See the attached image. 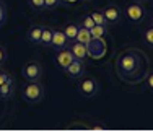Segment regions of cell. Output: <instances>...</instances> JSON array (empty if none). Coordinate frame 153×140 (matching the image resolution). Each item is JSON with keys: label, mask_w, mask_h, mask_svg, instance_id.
<instances>
[{"label": "cell", "mask_w": 153, "mask_h": 140, "mask_svg": "<svg viewBox=\"0 0 153 140\" xmlns=\"http://www.w3.org/2000/svg\"><path fill=\"white\" fill-rule=\"evenodd\" d=\"M148 59L138 49H126L116 57V73L127 83H138L147 77Z\"/></svg>", "instance_id": "1"}, {"label": "cell", "mask_w": 153, "mask_h": 140, "mask_svg": "<svg viewBox=\"0 0 153 140\" xmlns=\"http://www.w3.org/2000/svg\"><path fill=\"white\" fill-rule=\"evenodd\" d=\"M21 96L30 104H38L44 98V86L41 82H26V85L21 88Z\"/></svg>", "instance_id": "2"}, {"label": "cell", "mask_w": 153, "mask_h": 140, "mask_svg": "<svg viewBox=\"0 0 153 140\" xmlns=\"http://www.w3.org/2000/svg\"><path fill=\"white\" fill-rule=\"evenodd\" d=\"M124 15H126V18L130 21V23H135V25L147 20V10H145L143 3L135 2V0H132V2H129L126 5Z\"/></svg>", "instance_id": "3"}, {"label": "cell", "mask_w": 153, "mask_h": 140, "mask_svg": "<svg viewBox=\"0 0 153 140\" xmlns=\"http://www.w3.org/2000/svg\"><path fill=\"white\" fill-rule=\"evenodd\" d=\"M98 86H100V85H98V82L93 78V77H85V78L80 77L78 85H76V90H78V93L82 95V96L91 98L98 93Z\"/></svg>", "instance_id": "4"}, {"label": "cell", "mask_w": 153, "mask_h": 140, "mask_svg": "<svg viewBox=\"0 0 153 140\" xmlns=\"http://www.w3.org/2000/svg\"><path fill=\"white\" fill-rule=\"evenodd\" d=\"M21 73H23V77H25L26 82H41V78H42V67H41L39 62L31 60V62H26V64L23 65Z\"/></svg>", "instance_id": "5"}, {"label": "cell", "mask_w": 153, "mask_h": 140, "mask_svg": "<svg viewBox=\"0 0 153 140\" xmlns=\"http://www.w3.org/2000/svg\"><path fill=\"white\" fill-rule=\"evenodd\" d=\"M86 51H88V57L91 59H101L104 57L108 51V44L106 39H98V38H91V41L86 44Z\"/></svg>", "instance_id": "6"}, {"label": "cell", "mask_w": 153, "mask_h": 140, "mask_svg": "<svg viewBox=\"0 0 153 140\" xmlns=\"http://www.w3.org/2000/svg\"><path fill=\"white\" fill-rule=\"evenodd\" d=\"M104 13V18H106L108 25H116L121 21L122 18V10L119 8L117 5H114V3H109V5H106L104 8H101Z\"/></svg>", "instance_id": "7"}, {"label": "cell", "mask_w": 153, "mask_h": 140, "mask_svg": "<svg viewBox=\"0 0 153 140\" xmlns=\"http://www.w3.org/2000/svg\"><path fill=\"white\" fill-rule=\"evenodd\" d=\"M74 60V54L70 52V49H68V46L67 47H62V49L57 51V54H56V64H57V67H59L60 70H65L70 65V62Z\"/></svg>", "instance_id": "8"}, {"label": "cell", "mask_w": 153, "mask_h": 140, "mask_svg": "<svg viewBox=\"0 0 153 140\" xmlns=\"http://www.w3.org/2000/svg\"><path fill=\"white\" fill-rule=\"evenodd\" d=\"M64 72L67 73L70 78L78 80L80 77H83V73H85V62H83V60H78V59H74V60L70 62V65H68V67L65 69Z\"/></svg>", "instance_id": "9"}, {"label": "cell", "mask_w": 153, "mask_h": 140, "mask_svg": "<svg viewBox=\"0 0 153 140\" xmlns=\"http://www.w3.org/2000/svg\"><path fill=\"white\" fill-rule=\"evenodd\" d=\"M70 52L74 54V59H78V60L85 62L88 59V51H86V44L78 42V41H72L70 46H68Z\"/></svg>", "instance_id": "10"}, {"label": "cell", "mask_w": 153, "mask_h": 140, "mask_svg": "<svg viewBox=\"0 0 153 140\" xmlns=\"http://www.w3.org/2000/svg\"><path fill=\"white\" fill-rule=\"evenodd\" d=\"M70 41L67 39V36L64 34V31L62 29H54L52 33V41H51V46L49 47H54V49H62V47H67Z\"/></svg>", "instance_id": "11"}, {"label": "cell", "mask_w": 153, "mask_h": 140, "mask_svg": "<svg viewBox=\"0 0 153 140\" xmlns=\"http://www.w3.org/2000/svg\"><path fill=\"white\" fill-rule=\"evenodd\" d=\"M15 93V82H13V78L7 80V82H3L0 85V98H10L12 95Z\"/></svg>", "instance_id": "12"}, {"label": "cell", "mask_w": 153, "mask_h": 140, "mask_svg": "<svg viewBox=\"0 0 153 140\" xmlns=\"http://www.w3.org/2000/svg\"><path fill=\"white\" fill-rule=\"evenodd\" d=\"M108 33H109L108 25H94V26L90 29L91 38H98V39H106Z\"/></svg>", "instance_id": "13"}, {"label": "cell", "mask_w": 153, "mask_h": 140, "mask_svg": "<svg viewBox=\"0 0 153 140\" xmlns=\"http://www.w3.org/2000/svg\"><path fill=\"white\" fill-rule=\"evenodd\" d=\"M41 33H42V26H33L28 29L26 38L31 44H39L41 42Z\"/></svg>", "instance_id": "14"}, {"label": "cell", "mask_w": 153, "mask_h": 140, "mask_svg": "<svg viewBox=\"0 0 153 140\" xmlns=\"http://www.w3.org/2000/svg\"><path fill=\"white\" fill-rule=\"evenodd\" d=\"M78 29H80V26H78L76 23H67L64 28H62V31H64V34L67 36V39H68V41L72 42V41H75Z\"/></svg>", "instance_id": "15"}, {"label": "cell", "mask_w": 153, "mask_h": 140, "mask_svg": "<svg viewBox=\"0 0 153 140\" xmlns=\"http://www.w3.org/2000/svg\"><path fill=\"white\" fill-rule=\"evenodd\" d=\"M52 33L54 29L51 26H42V33H41V42L44 47H49L51 46V41H52Z\"/></svg>", "instance_id": "16"}, {"label": "cell", "mask_w": 153, "mask_h": 140, "mask_svg": "<svg viewBox=\"0 0 153 140\" xmlns=\"http://www.w3.org/2000/svg\"><path fill=\"white\" fill-rule=\"evenodd\" d=\"M75 41H78V42H83V44H88L90 41H91V34H90V29H86V28L80 26L78 33H76V38H75Z\"/></svg>", "instance_id": "17"}, {"label": "cell", "mask_w": 153, "mask_h": 140, "mask_svg": "<svg viewBox=\"0 0 153 140\" xmlns=\"http://www.w3.org/2000/svg\"><path fill=\"white\" fill-rule=\"evenodd\" d=\"M91 18H93L94 25H108L106 18H104V13H103V10H101V8L91 12Z\"/></svg>", "instance_id": "18"}, {"label": "cell", "mask_w": 153, "mask_h": 140, "mask_svg": "<svg viewBox=\"0 0 153 140\" xmlns=\"http://www.w3.org/2000/svg\"><path fill=\"white\" fill-rule=\"evenodd\" d=\"M143 41H145V44H148L150 47H153V25H150V26L145 28V31H143Z\"/></svg>", "instance_id": "19"}, {"label": "cell", "mask_w": 153, "mask_h": 140, "mask_svg": "<svg viewBox=\"0 0 153 140\" xmlns=\"http://www.w3.org/2000/svg\"><path fill=\"white\" fill-rule=\"evenodd\" d=\"M28 5H30L34 12H42V10H46L44 0H28Z\"/></svg>", "instance_id": "20"}, {"label": "cell", "mask_w": 153, "mask_h": 140, "mask_svg": "<svg viewBox=\"0 0 153 140\" xmlns=\"http://www.w3.org/2000/svg\"><path fill=\"white\" fill-rule=\"evenodd\" d=\"M68 130H90V126L85 122H74L67 127Z\"/></svg>", "instance_id": "21"}, {"label": "cell", "mask_w": 153, "mask_h": 140, "mask_svg": "<svg viewBox=\"0 0 153 140\" xmlns=\"http://www.w3.org/2000/svg\"><path fill=\"white\" fill-rule=\"evenodd\" d=\"M82 26H83V28H86V29H91V28L94 26V21H93L91 15H86V16H83Z\"/></svg>", "instance_id": "22"}, {"label": "cell", "mask_w": 153, "mask_h": 140, "mask_svg": "<svg viewBox=\"0 0 153 140\" xmlns=\"http://www.w3.org/2000/svg\"><path fill=\"white\" fill-rule=\"evenodd\" d=\"M60 0H44V7H46V10H54L56 7H59L60 5Z\"/></svg>", "instance_id": "23"}, {"label": "cell", "mask_w": 153, "mask_h": 140, "mask_svg": "<svg viewBox=\"0 0 153 140\" xmlns=\"http://www.w3.org/2000/svg\"><path fill=\"white\" fill-rule=\"evenodd\" d=\"M5 60H7V51L3 46H0V67L5 64Z\"/></svg>", "instance_id": "24"}, {"label": "cell", "mask_w": 153, "mask_h": 140, "mask_svg": "<svg viewBox=\"0 0 153 140\" xmlns=\"http://www.w3.org/2000/svg\"><path fill=\"white\" fill-rule=\"evenodd\" d=\"M147 86H148V90L153 93V72L147 73Z\"/></svg>", "instance_id": "25"}, {"label": "cell", "mask_w": 153, "mask_h": 140, "mask_svg": "<svg viewBox=\"0 0 153 140\" xmlns=\"http://www.w3.org/2000/svg\"><path fill=\"white\" fill-rule=\"evenodd\" d=\"M3 21H5V8H3V5L0 3V26H2Z\"/></svg>", "instance_id": "26"}, {"label": "cell", "mask_w": 153, "mask_h": 140, "mask_svg": "<svg viewBox=\"0 0 153 140\" xmlns=\"http://www.w3.org/2000/svg\"><path fill=\"white\" fill-rule=\"evenodd\" d=\"M62 3H75V2H78V0H60Z\"/></svg>", "instance_id": "27"}, {"label": "cell", "mask_w": 153, "mask_h": 140, "mask_svg": "<svg viewBox=\"0 0 153 140\" xmlns=\"http://www.w3.org/2000/svg\"><path fill=\"white\" fill-rule=\"evenodd\" d=\"M135 2H140V3H145V2H148V0H135Z\"/></svg>", "instance_id": "28"}, {"label": "cell", "mask_w": 153, "mask_h": 140, "mask_svg": "<svg viewBox=\"0 0 153 140\" xmlns=\"http://www.w3.org/2000/svg\"><path fill=\"white\" fill-rule=\"evenodd\" d=\"M150 23L153 25V15H152V16H150Z\"/></svg>", "instance_id": "29"}, {"label": "cell", "mask_w": 153, "mask_h": 140, "mask_svg": "<svg viewBox=\"0 0 153 140\" xmlns=\"http://www.w3.org/2000/svg\"><path fill=\"white\" fill-rule=\"evenodd\" d=\"M85 2H91V0H85Z\"/></svg>", "instance_id": "30"}]
</instances>
